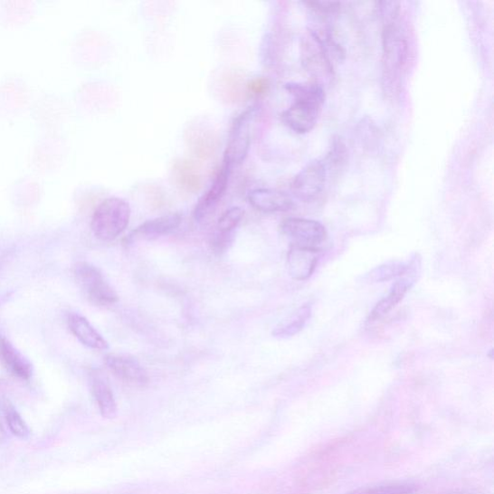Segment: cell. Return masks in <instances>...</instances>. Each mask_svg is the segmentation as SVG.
Here are the masks:
<instances>
[{"instance_id": "cell-27", "label": "cell", "mask_w": 494, "mask_h": 494, "mask_svg": "<svg viewBox=\"0 0 494 494\" xmlns=\"http://www.w3.org/2000/svg\"><path fill=\"white\" fill-rule=\"evenodd\" d=\"M312 10L321 14H334L339 11L341 5L334 2H310L307 4Z\"/></svg>"}, {"instance_id": "cell-3", "label": "cell", "mask_w": 494, "mask_h": 494, "mask_svg": "<svg viewBox=\"0 0 494 494\" xmlns=\"http://www.w3.org/2000/svg\"><path fill=\"white\" fill-rule=\"evenodd\" d=\"M256 109H246L232 126L224 152L223 163L233 168L242 165L250 152L252 143V127L255 119Z\"/></svg>"}, {"instance_id": "cell-24", "label": "cell", "mask_w": 494, "mask_h": 494, "mask_svg": "<svg viewBox=\"0 0 494 494\" xmlns=\"http://www.w3.org/2000/svg\"><path fill=\"white\" fill-rule=\"evenodd\" d=\"M234 233H221V232L216 231L211 240L214 252L219 254L225 252L232 242H234Z\"/></svg>"}, {"instance_id": "cell-5", "label": "cell", "mask_w": 494, "mask_h": 494, "mask_svg": "<svg viewBox=\"0 0 494 494\" xmlns=\"http://www.w3.org/2000/svg\"><path fill=\"white\" fill-rule=\"evenodd\" d=\"M419 266L417 259L411 261L408 271L392 285L389 293L376 303L370 314L369 322L377 321L397 307L416 283Z\"/></svg>"}, {"instance_id": "cell-16", "label": "cell", "mask_w": 494, "mask_h": 494, "mask_svg": "<svg viewBox=\"0 0 494 494\" xmlns=\"http://www.w3.org/2000/svg\"><path fill=\"white\" fill-rule=\"evenodd\" d=\"M68 325L71 332L85 347L96 351L109 350V342L83 316L77 313L70 314Z\"/></svg>"}, {"instance_id": "cell-8", "label": "cell", "mask_w": 494, "mask_h": 494, "mask_svg": "<svg viewBox=\"0 0 494 494\" xmlns=\"http://www.w3.org/2000/svg\"><path fill=\"white\" fill-rule=\"evenodd\" d=\"M321 251L318 247L292 243L287 255L288 272L295 280L304 281L311 278L318 265Z\"/></svg>"}, {"instance_id": "cell-19", "label": "cell", "mask_w": 494, "mask_h": 494, "mask_svg": "<svg viewBox=\"0 0 494 494\" xmlns=\"http://www.w3.org/2000/svg\"><path fill=\"white\" fill-rule=\"evenodd\" d=\"M410 263H404V261H390L371 270L363 276L362 280L369 284L388 282L401 278L408 271Z\"/></svg>"}, {"instance_id": "cell-29", "label": "cell", "mask_w": 494, "mask_h": 494, "mask_svg": "<svg viewBox=\"0 0 494 494\" xmlns=\"http://www.w3.org/2000/svg\"><path fill=\"white\" fill-rule=\"evenodd\" d=\"M442 494H478L470 491H453V492H447Z\"/></svg>"}, {"instance_id": "cell-1", "label": "cell", "mask_w": 494, "mask_h": 494, "mask_svg": "<svg viewBox=\"0 0 494 494\" xmlns=\"http://www.w3.org/2000/svg\"><path fill=\"white\" fill-rule=\"evenodd\" d=\"M132 210L128 202L119 197H110L96 208L91 222L94 236L101 242L119 238L127 229Z\"/></svg>"}, {"instance_id": "cell-28", "label": "cell", "mask_w": 494, "mask_h": 494, "mask_svg": "<svg viewBox=\"0 0 494 494\" xmlns=\"http://www.w3.org/2000/svg\"><path fill=\"white\" fill-rule=\"evenodd\" d=\"M6 439V432L2 425H0V442H3Z\"/></svg>"}, {"instance_id": "cell-4", "label": "cell", "mask_w": 494, "mask_h": 494, "mask_svg": "<svg viewBox=\"0 0 494 494\" xmlns=\"http://www.w3.org/2000/svg\"><path fill=\"white\" fill-rule=\"evenodd\" d=\"M328 172L324 162L316 159L297 174L290 183V192L300 201L315 200L324 191Z\"/></svg>"}, {"instance_id": "cell-18", "label": "cell", "mask_w": 494, "mask_h": 494, "mask_svg": "<svg viewBox=\"0 0 494 494\" xmlns=\"http://www.w3.org/2000/svg\"><path fill=\"white\" fill-rule=\"evenodd\" d=\"M312 316L311 304H303L298 310L285 319L280 325L272 331V336L279 339H288L294 337L309 323Z\"/></svg>"}, {"instance_id": "cell-15", "label": "cell", "mask_w": 494, "mask_h": 494, "mask_svg": "<svg viewBox=\"0 0 494 494\" xmlns=\"http://www.w3.org/2000/svg\"><path fill=\"white\" fill-rule=\"evenodd\" d=\"M0 365L13 376L23 381L31 380L33 375L31 360L5 337H0Z\"/></svg>"}, {"instance_id": "cell-9", "label": "cell", "mask_w": 494, "mask_h": 494, "mask_svg": "<svg viewBox=\"0 0 494 494\" xmlns=\"http://www.w3.org/2000/svg\"><path fill=\"white\" fill-rule=\"evenodd\" d=\"M183 217L180 214H169L156 217L139 225L137 229L130 232L127 237V244H132L137 242H150L158 238L169 235L172 232L178 229L182 223Z\"/></svg>"}, {"instance_id": "cell-22", "label": "cell", "mask_w": 494, "mask_h": 494, "mask_svg": "<svg viewBox=\"0 0 494 494\" xmlns=\"http://www.w3.org/2000/svg\"><path fill=\"white\" fill-rule=\"evenodd\" d=\"M244 211L240 207H232L227 210L217 222V230L221 233H234L243 219Z\"/></svg>"}, {"instance_id": "cell-21", "label": "cell", "mask_w": 494, "mask_h": 494, "mask_svg": "<svg viewBox=\"0 0 494 494\" xmlns=\"http://www.w3.org/2000/svg\"><path fill=\"white\" fill-rule=\"evenodd\" d=\"M417 488L411 483H391L355 490L348 494H414Z\"/></svg>"}, {"instance_id": "cell-12", "label": "cell", "mask_w": 494, "mask_h": 494, "mask_svg": "<svg viewBox=\"0 0 494 494\" xmlns=\"http://www.w3.org/2000/svg\"><path fill=\"white\" fill-rule=\"evenodd\" d=\"M321 106L308 101L295 100V103L281 114V120L293 132L303 135L315 128Z\"/></svg>"}, {"instance_id": "cell-17", "label": "cell", "mask_w": 494, "mask_h": 494, "mask_svg": "<svg viewBox=\"0 0 494 494\" xmlns=\"http://www.w3.org/2000/svg\"><path fill=\"white\" fill-rule=\"evenodd\" d=\"M91 389L99 410L106 418H114L118 413V404H116L112 389L103 375L100 374L91 375Z\"/></svg>"}, {"instance_id": "cell-13", "label": "cell", "mask_w": 494, "mask_h": 494, "mask_svg": "<svg viewBox=\"0 0 494 494\" xmlns=\"http://www.w3.org/2000/svg\"><path fill=\"white\" fill-rule=\"evenodd\" d=\"M406 54H408V43L401 32V29L394 24H385L384 29V57L385 70L395 71L403 67Z\"/></svg>"}, {"instance_id": "cell-11", "label": "cell", "mask_w": 494, "mask_h": 494, "mask_svg": "<svg viewBox=\"0 0 494 494\" xmlns=\"http://www.w3.org/2000/svg\"><path fill=\"white\" fill-rule=\"evenodd\" d=\"M302 62L305 69L318 81L332 78V62L321 43L310 33V39L302 46Z\"/></svg>"}, {"instance_id": "cell-25", "label": "cell", "mask_w": 494, "mask_h": 494, "mask_svg": "<svg viewBox=\"0 0 494 494\" xmlns=\"http://www.w3.org/2000/svg\"><path fill=\"white\" fill-rule=\"evenodd\" d=\"M345 157H346L345 145L343 144L341 140L337 139L333 141L332 147L327 157V161L326 162L323 161V162L326 165V166H336L344 161Z\"/></svg>"}, {"instance_id": "cell-26", "label": "cell", "mask_w": 494, "mask_h": 494, "mask_svg": "<svg viewBox=\"0 0 494 494\" xmlns=\"http://www.w3.org/2000/svg\"><path fill=\"white\" fill-rule=\"evenodd\" d=\"M379 10L385 24L395 23L398 17L400 5L398 3H380Z\"/></svg>"}, {"instance_id": "cell-2", "label": "cell", "mask_w": 494, "mask_h": 494, "mask_svg": "<svg viewBox=\"0 0 494 494\" xmlns=\"http://www.w3.org/2000/svg\"><path fill=\"white\" fill-rule=\"evenodd\" d=\"M74 276L86 299L96 307L108 308L119 302V294L103 272L89 261H79L74 267Z\"/></svg>"}, {"instance_id": "cell-7", "label": "cell", "mask_w": 494, "mask_h": 494, "mask_svg": "<svg viewBox=\"0 0 494 494\" xmlns=\"http://www.w3.org/2000/svg\"><path fill=\"white\" fill-rule=\"evenodd\" d=\"M108 369L120 381L135 386L149 383V375L141 363L126 354H109L105 357Z\"/></svg>"}, {"instance_id": "cell-23", "label": "cell", "mask_w": 494, "mask_h": 494, "mask_svg": "<svg viewBox=\"0 0 494 494\" xmlns=\"http://www.w3.org/2000/svg\"><path fill=\"white\" fill-rule=\"evenodd\" d=\"M7 423L11 432L21 439H26L29 430L20 414L11 409L7 411Z\"/></svg>"}, {"instance_id": "cell-14", "label": "cell", "mask_w": 494, "mask_h": 494, "mask_svg": "<svg viewBox=\"0 0 494 494\" xmlns=\"http://www.w3.org/2000/svg\"><path fill=\"white\" fill-rule=\"evenodd\" d=\"M247 198L254 209L263 213L288 212L295 207L292 197L272 188H256Z\"/></svg>"}, {"instance_id": "cell-10", "label": "cell", "mask_w": 494, "mask_h": 494, "mask_svg": "<svg viewBox=\"0 0 494 494\" xmlns=\"http://www.w3.org/2000/svg\"><path fill=\"white\" fill-rule=\"evenodd\" d=\"M231 171L232 167L223 162V166L217 172L209 190L201 196L194 210V217L196 222L201 223L206 220L215 210L227 191Z\"/></svg>"}, {"instance_id": "cell-20", "label": "cell", "mask_w": 494, "mask_h": 494, "mask_svg": "<svg viewBox=\"0 0 494 494\" xmlns=\"http://www.w3.org/2000/svg\"><path fill=\"white\" fill-rule=\"evenodd\" d=\"M285 90L295 98V100L308 101L318 106H323L326 100L324 87L318 83L290 82L285 85Z\"/></svg>"}, {"instance_id": "cell-6", "label": "cell", "mask_w": 494, "mask_h": 494, "mask_svg": "<svg viewBox=\"0 0 494 494\" xmlns=\"http://www.w3.org/2000/svg\"><path fill=\"white\" fill-rule=\"evenodd\" d=\"M282 233L295 244L317 247L327 239L326 227L317 221L289 217L280 225Z\"/></svg>"}]
</instances>
